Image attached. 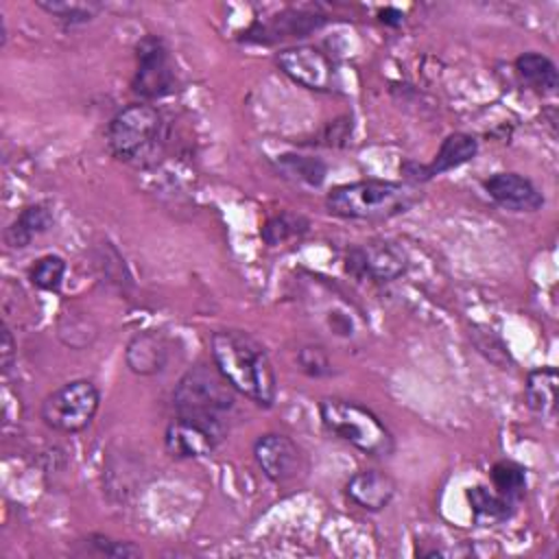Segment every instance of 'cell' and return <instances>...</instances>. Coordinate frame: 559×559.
I'll use <instances>...</instances> for the list:
<instances>
[{
	"label": "cell",
	"instance_id": "obj_28",
	"mask_svg": "<svg viewBox=\"0 0 559 559\" xmlns=\"http://www.w3.org/2000/svg\"><path fill=\"white\" fill-rule=\"evenodd\" d=\"M378 17H380V22H384V24H389V26H397V24H402V11H397L395 7H386V9H382L380 13H378Z\"/></svg>",
	"mask_w": 559,
	"mask_h": 559
},
{
	"label": "cell",
	"instance_id": "obj_24",
	"mask_svg": "<svg viewBox=\"0 0 559 559\" xmlns=\"http://www.w3.org/2000/svg\"><path fill=\"white\" fill-rule=\"evenodd\" d=\"M66 275V260L61 255H44L28 269V280L41 290H59Z\"/></svg>",
	"mask_w": 559,
	"mask_h": 559
},
{
	"label": "cell",
	"instance_id": "obj_27",
	"mask_svg": "<svg viewBox=\"0 0 559 559\" xmlns=\"http://www.w3.org/2000/svg\"><path fill=\"white\" fill-rule=\"evenodd\" d=\"M13 336H11V332L4 328L2 330V371L7 373L9 369H11V365H13Z\"/></svg>",
	"mask_w": 559,
	"mask_h": 559
},
{
	"label": "cell",
	"instance_id": "obj_7",
	"mask_svg": "<svg viewBox=\"0 0 559 559\" xmlns=\"http://www.w3.org/2000/svg\"><path fill=\"white\" fill-rule=\"evenodd\" d=\"M175 66L166 44L157 35H144L135 44L133 92L144 100H155L175 90Z\"/></svg>",
	"mask_w": 559,
	"mask_h": 559
},
{
	"label": "cell",
	"instance_id": "obj_9",
	"mask_svg": "<svg viewBox=\"0 0 559 559\" xmlns=\"http://www.w3.org/2000/svg\"><path fill=\"white\" fill-rule=\"evenodd\" d=\"M253 459L264 476L277 485L293 483L304 472V454L299 445L280 432L260 435L253 443Z\"/></svg>",
	"mask_w": 559,
	"mask_h": 559
},
{
	"label": "cell",
	"instance_id": "obj_26",
	"mask_svg": "<svg viewBox=\"0 0 559 559\" xmlns=\"http://www.w3.org/2000/svg\"><path fill=\"white\" fill-rule=\"evenodd\" d=\"M87 542L98 555H105V557H138L140 555V548L133 546L131 542H118V539H111V537H105L98 533L90 535Z\"/></svg>",
	"mask_w": 559,
	"mask_h": 559
},
{
	"label": "cell",
	"instance_id": "obj_20",
	"mask_svg": "<svg viewBox=\"0 0 559 559\" xmlns=\"http://www.w3.org/2000/svg\"><path fill=\"white\" fill-rule=\"evenodd\" d=\"M280 173L293 181H301L308 186H319L325 179V164L314 157H301V155H282L277 159Z\"/></svg>",
	"mask_w": 559,
	"mask_h": 559
},
{
	"label": "cell",
	"instance_id": "obj_22",
	"mask_svg": "<svg viewBox=\"0 0 559 559\" xmlns=\"http://www.w3.org/2000/svg\"><path fill=\"white\" fill-rule=\"evenodd\" d=\"M308 229V221L299 214H290V212H282L273 218H269L262 227V238L266 245L275 247L282 245L295 236H301Z\"/></svg>",
	"mask_w": 559,
	"mask_h": 559
},
{
	"label": "cell",
	"instance_id": "obj_8",
	"mask_svg": "<svg viewBox=\"0 0 559 559\" xmlns=\"http://www.w3.org/2000/svg\"><path fill=\"white\" fill-rule=\"evenodd\" d=\"M275 61L280 70L301 87L314 92H332L336 85V68L332 59L314 46H295L280 50Z\"/></svg>",
	"mask_w": 559,
	"mask_h": 559
},
{
	"label": "cell",
	"instance_id": "obj_11",
	"mask_svg": "<svg viewBox=\"0 0 559 559\" xmlns=\"http://www.w3.org/2000/svg\"><path fill=\"white\" fill-rule=\"evenodd\" d=\"M487 194L504 210L511 212H535L544 205L542 192L531 179L518 173H496L485 181Z\"/></svg>",
	"mask_w": 559,
	"mask_h": 559
},
{
	"label": "cell",
	"instance_id": "obj_3",
	"mask_svg": "<svg viewBox=\"0 0 559 559\" xmlns=\"http://www.w3.org/2000/svg\"><path fill=\"white\" fill-rule=\"evenodd\" d=\"M421 199L415 183L365 179L336 186L325 197V207L338 218L386 221L408 212Z\"/></svg>",
	"mask_w": 559,
	"mask_h": 559
},
{
	"label": "cell",
	"instance_id": "obj_25",
	"mask_svg": "<svg viewBox=\"0 0 559 559\" xmlns=\"http://www.w3.org/2000/svg\"><path fill=\"white\" fill-rule=\"evenodd\" d=\"M297 362H299V369L310 378H325L332 373V362L325 349L319 345H304L297 352Z\"/></svg>",
	"mask_w": 559,
	"mask_h": 559
},
{
	"label": "cell",
	"instance_id": "obj_4",
	"mask_svg": "<svg viewBox=\"0 0 559 559\" xmlns=\"http://www.w3.org/2000/svg\"><path fill=\"white\" fill-rule=\"evenodd\" d=\"M105 140L109 153L116 159L129 164H144L162 146L164 118L148 103L127 105L109 120Z\"/></svg>",
	"mask_w": 559,
	"mask_h": 559
},
{
	"label": "cell",
	"instance_id": "obj_19",
	"mask_svg": "<svg viewBox=\"0 0 559 559\" xmlns=\"http://www.w3.org/2000/svg\"><path fill=\"white\" fill-rule=\"evenodd\" d=\"M467 500L472 504V513L476 522H502L509 518L511 500L502 498L500 493H493L485 487H472L467 489Z\"/></svg>",
	"mask_w": 559,
	"mask_h": 559
},
{
	"label": "cell",
	"instance_id": "obj_17",
	"mask_svg": "<svg viewBox=\"0 0 559 559\" xmlns=\"http://www.w3.org/2000/svg\"><path fill=\"white\" fill-rule=\"evenodd\" d=\"M557 369L555 367H537L528 371L524 393H526V404L533 408L537 415H552L557 406Z\"/></svg>",
	"mask_w": 559,
	"mask_h": 559
},
{
	"label": "cell",
	"instance_id": "obj_12",
	"mask_svg": "<svg viewBox=\"0 0 559 559\" xmlns=\"http://www.w3.org/2000/svg\"><path fill=\"white\" fill-rule=\"evenodd\" d=\"M170 358V347L164 334L155 330L138 332L129 338L124 349L127 367L138 376H155L166 369Z\"/></svg>",
	"mask_w": 559,
	"mask_h": 559
},
{
	"label": "cell",
	"instance_id": "obj_10",
	"mask_svg": "<svg viewBox=\"0 0 559 559\" xmlns=\"http://www.w3.org/2000/svg\"><path fill=\"white\" fill-rule=\"evenodd\" d=\"M347 269L378 282H391L406 271L404 255L389 242H369L347 253Z\"/></svg>",
	"mask_w": 559,
	"mask_h": 559
},
{
	"label": "cell",
	"instance_id": "obj_21",
	"mask_svg": "<svg viewBox=\"0 0 559 559\" xmlns=\"http://www.w3.org/2000/svg\"><path fill=\"white\" fill-rule=\"evenodd\" d=\"M491 483L496 493H500L507 500H518L526 489L524 467H520L513 461H498L491 467Z\"/></svg>",
	"mask_w": 559,
	"mask_h": 559
},
{
	"label": "cell",
	"instance_id": "obj_23",
	"mask_svg": "<svg viewBox=\"0 0 559 559\" xmlns=\"http://www.w3.org/2000/svg\"><path fill=\"white\" fill-rule=\"evenodd\" d=\"M37 7L57 17L63 26H76L90 22L96 11L100 9L94 2H48V0H37Z\"/></svg>",
	"mask_w": 559,
	"mask_h": 559
},
{
	"label": "cell",
	"instance_id": "obj_6",
	"mask_svg": "<svg viewBox=\"0 0 559 559\" xmlns=\"http://www.w3.org/2000/svg\"><path fill=\"white\" fill-rule=\"evenodd\" d=\"M100 406V393L90 380H70L48 393L41 402V419L57 432L85 430Z\"/></svg>",
	"mask_w": 559,
	"mask_h": 559
},
{
	"label": "cell",
	"instance_id": "obj_16",
	"mask_svg": "<svg viewBox=\"0 0 559 559\" xmlns=\"http://www.w3.org/2000/svg\"><path fill=\"white\" fill-rule=\"evenodd\" d=\"M50 227H52V212H50V207L44 205V203H37V205H28V207H24L20 212V216L7 229L4 238H7L9 247L22 249L35 236L48 231Z\"/></svg>",
	"mask_w": 559,
	"mask_h": 559
},
{
	"label": "cell",
	"instance_id": "obj_15",
	"mask_svg": "<svg viewBox=\"0 0 559 559\" xmlns=\"http://www.w3.org/2000/svg\"><path fill=\"white\" fill-rule=\"evenodd\" d=\"M478 151V144L472 135L467 133H452L443 140L439 153L435 155V159L428 166H417V164H408L411 168H415V173H411L408 177L413 181H426L432 179L437 175H443L452 168L463 166L465 162H469Z\"/></svg>",
	"mask_w": 559,
	"mask_h": 559
},
{
	"label": "cell",
	"instance_id": "obj_5",
	"mask_svg": "<svg viewBox=\"0 0 559 559\" xmlns=\"http://www.w3.org/2000/svg\"><path fill=\"white\" fill-rule=\"evenodd\" d=\"M319 413L332 435L360 452L369 456H389L393 452V435L371 408L352 400L328 397L321 402Z\"/></svg>",
	"mask_w": 559,
	"mask_h": 559
},
{
	"label": "cell",
	"instance_id": "obj_14",
	"mask_svg": "<svg viewBox=\"0 0 559 559\" xmlns=\"http://www.w3.org/2000/svg\"><path fill=\"white\" fill-rule=\"evenodd\" d=\"M345 493L365 511H382L395 496V483L384 472L360 469L347 480Z\"/></svg>",
	"mask_w": 559,
	"mask_h": 559
},
{
	"label": "cell",
	"instance_id": "obj_2",
	"mask_svg": "<svg viewBox=\"0 0 559 559\" xmlns=\"http://www.w3.org/2000/svg\"><path fill=\"white\" fill-rule=\"evenodd\" d=\"M234 393L236 391L216 367L194 365L179 378L173 391L175 417L197 424L223 439L227 432V417L236 404Z\"/></svg>",
	"mask_w": 559,
	"mask_h": 559
},
{
	"label": "cell",
	"instance_id": "obj_1",
	"mask_svg": "<svg viewBox=\"0 0 559 559\" xmlns=\"http://www.w3.org/2000/svg\"><path fill=\"white\" fill-rule=\"evenodd\" d=\"M212 362L229 386L255 402L271 406L277 393L273 365L264 347L242 330H218L210 338Z\"/></svg>",
	"mask_w": 559,
	"mask_h": 559
},
{
	"label": "cell",
	"instance_id": "obj_13",
	"mask_svg": "<svg viewBox=\"0 0 559 559\" xmlns=\"http://www.w3.org/2000/svg\"><path fill=\"white\" fill-rule=\"evenodd\" d=\"M218 437L212 435L210 430L190 424L186 419L175 417L168 428H166V450L175 459H199L212 454V450L218 445Z\"/></svg>",
	"mask_w": 559,
	"mask_h": 559
},
{
	"label": "cell",
	"instance_id": "obj_18",
	"mask_svg": "<svg viewBox=\"0 0 559 559\" xmlns=\"http://www.w3.org/2000/svg\"><path fill=\"white\" fill-rule=\"evenodd\" d=\"M515 70L522 76V81H526V85H531L533 90H537L542 94L557 92V85H559L557 66L546 55L524 52L515 59Z\"/></svg>",
	"mask_w": 559,
	"mask_h": 559
}]
</instances>
